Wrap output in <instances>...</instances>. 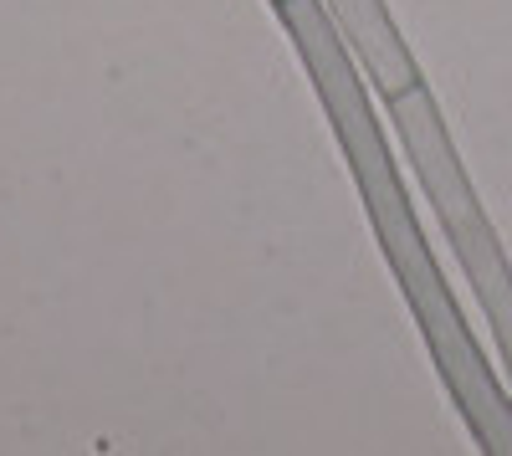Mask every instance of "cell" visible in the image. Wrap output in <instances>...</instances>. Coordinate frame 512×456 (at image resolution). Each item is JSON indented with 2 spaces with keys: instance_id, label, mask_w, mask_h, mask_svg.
Returning <instances> with one entry per match:
<instances>
[{
  "instance_id": "cell-1",
  "label": "cell",
  "mask_w": 512,
  "mask_h": 456,
  "mask_svg": "<svg viewBox=\"0 0 512 456\" xmlns=\"http://www.w3.org/2000/svg\"><path fill=\"white\" fill-rule=\"evenodd\" d=\"M277 16L287 26V36L297 41V52H303L308 72H313V88L333 118V129L338 139H344V154H349V170L359 180V195L369 205V216L379 226V241H384V252H390L400 282H405V293L425 323V334H431L436 354H441V369L451 375L456 395L466 400V410L487 426L497 431V400L487 390V375L477 369L472 349H466L461 339V328H456V313L441 293V282L431 272V262H425V246L415 236V221H410V205L400 195V180H395V164L390 154H384V139L374 129V118H369V98L359 88V77L349 67V52H344V36H338L333 16L323 11V0H277Z\"/></svg>"
},
{
  "instance_id": "cell-2",
  "label": "cell",
  "mask_w": 512,
  "mask_h": 456,
  "mask_svg": "<svg viewBox=\"0 0 512 456\" xmlns=\"http://www.w3.org/2000/svg\"><path fill=\"white\" fill-rule=\"evenodd\" d=\"M323 11L333 16L338 36H344L349 47H359L364 67L374 72V82L384 93L395 98V93L415 88V67H410V57H405L400 36H395V26H390L379 0H323Z\"/></svg>"
}]
</instances>
